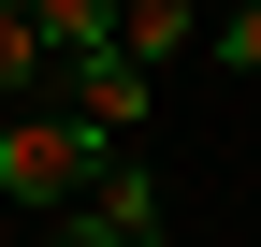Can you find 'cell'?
Here are the masks:
<instances>
[{"label": "cell", "instance_id": "6da1fadb", "mask_svg": "<svg viewBox=\"0 0 261 247\" xmlns=\"http://www.w3.org/2000/svg\"><path fill=\"white\" fill-rule=\"evenodd\" d=\"M102 160H116V145L87 131L73 102H15V116H0V218H58Z\"/></svg>", "mask_w": 261, "mask_h": 247}, {"label": "cell", "instance_id": "7a4b0ae2", "mask_svg": "<svg viewBox=\"0 0 261 247\" xmlns=\"http://www.w3.org/2000/svg\"><path fill=\"white\" fill-rule=\"evenodd\" d=\"M44 102H73L102 145H130V116L160 102V73H145V58H116V44H87V58H58V87H44Z\"/></svg>", "mask_w": 261, "mask_h": 247}, {"label": "cell", "instance_id": "3957f363", "mask_svg": "<svg viewBox=\"0 0 261 247\" xmlns=\"http://www.w3.org/2000/svg\"><path fill=\"white\" fill-rule=\"evenodd\" d=\"M189 29H203V0H116V58H145V73H174Z\"/></svg>", "mask_w": 261, "mask_h": 247}, {"label": "cell", "instance_id": "277c9868", "mask_svg": "<svg viewBox=\"0 0 261 247\" xmlns=\"http://www.w3.org/2000/svg\"><path fill=\"white\" fill-rule=\"evenodd\" d=\"M44 87H58L44 29H29V0H0V102H44Z\"/></svg>", "mask_w": 261, "mask_h": 247}, {"label": "cell", "instance_id": "5b68a950", "mask_svg": "<svg viewBox=\"0 0 261 247\" xmlns=\"http://www.w3.org/2000/svg\"><path fill=\"white\" fill-rule=\"evenodd\" d=\"M29 29H44V58H87L116 44V0H29Z\"/></svg>", "mask_w": 261, "mask_h": 247}, {"label": "cell", "instance_id": "8992f818", "mask_svg": "<svg viewBox=\"0 0 261 247\" xmlns=\"http://www.w3.org/2000/svg\"><path fill=\"white\" fill-rule=\"evenodd\" d=\"M203 44H218V58H232V73H261V0H232V15H218V29H203Z\"/></svg>", "mask_w": 261, "mask_h": 247}, {"label": "cell", "instance_id": "52a82bcc", "mask_svg": "<svg viewBox=\"0 0 261 247\" xmlns=\"http://www.w3.org/2000/svg\"><path fill=\"white\" fill-rule=\"evenodd\" d=\"M44 247H116V233L87 218V204H58V218H44Z\"/></svg>", "mask_w": 261, "mask_h": 247}, {"label": "cell", "instance_id": "ba28073f", "mask_svg": "<svg viewBox=\"0 0 261 247\" xmlns=\"http://www.w3.org/2000/svg\"><path fill=\"white\" fill-rule=\"evenodd\" d=\"M0 116H15V102H0Z\"/></svg>", "mask_w": 261, "mask_h": 247}]
</instances>
